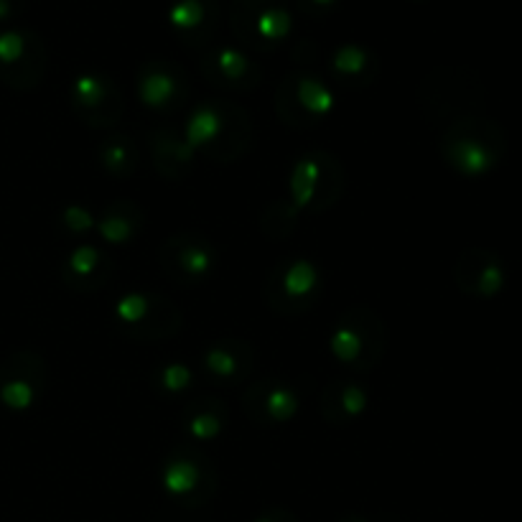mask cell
<instances>
[{"mask_svg": "<svg viewBox=\"0 0 522 522\" xmlns=\"http://www.w3.org/2000/svg\"><path fill=\"white\" fill-rule=\"evenodd\" d=\"M507 135L489 115H464L444 125L441 156L456 174L466 179L487 176L505 161Z\"/></svg>", "mask_w": 522, "mask_h": 522, "instance_id": "cell-1", "label": "cell"}, {"mask_svg": "<svg viewBox=\"0 0 522 522\" xmlns=\"http://www.w3.org/2000/svg\"><path fill=\"white\" fill-rule=\"evenodd\" d=\"M418 102L428 123H451L464 115L484 113L487 92L482 79L464 67H438L418 87Z\"/></svg>", "mask_w": 522, "mask_h": 522, "instance_id": "cell-2", "label": "cell"}, {"mask_svg": "<svg viewBox=\"0 0 522 522\" xmlns=\"http://www.w3.org/2000/svg\"><path fill=\"white\" fill-rule=\"evenodd\" d=\"M334 360L354 372H370L380 365L388 349V326L370 306L354 304L339 316L337 329L329 339Z\"/></svg>", "mask_w": 522, "mask_h": 522, "instance_id": "cell-3", "label": "cell"}, {"mask_svg": "<svg viewBox=\"0 0 522 522\" xmlns=\"http://www.w3.org/2000/svg\"><path fill=\"white\" fill-rule=\"evenodd\" d=\"M321 268L306 258L278 260L265 278L263 296L270 311L278 316H301L316 306L321 298Z\"/></svg>", "mask_w": 522, "mask_h": 522, "instance_id": "cell-4", "label": "cell"}, {"mask_svg": "<svg viewBox=\"0 0 522 522\" xmlns=\"http://www.w3.org/2000/svg\"><path fill=\"white\" fill-rule=\"evenodd\" d=\"M232 36L245 49L270 54L293 31V16L283 0H232Z\"/></svg>", "mask_w": 522, "mask_h": 522, "instance_id": "cell-5", "label": "cell"}, {"mask_svg": "<svg viewBox=\"0 0 522 522\" xmlns=\"http://www.w3.org/2000/svg\"><path fill=\"white\" fill-rule=\"evenodd\" d=\"M219 263V250L202 232H176L158 250V265L171 281L181 286H197L207 281Z\"/></svg>", "mask_w": 522, "mask_h": 522, "instance_id": "cell-6", "label": "cell"}, {"mask_svg": "<svg viewBox=\"0 0 522 522\" xmlns=\"http://www.w3.org/2000/svg\"><path fill=\"white\" fill-rule=\"evenodd\" d=\"M72 107L90 128H113L123 118L125 100L120 87L107 74H79L72 82Z\"/></svg>", "mask_w": 522, "mask_h": 522, "instance_id": "cell-7", "label": "cell"}, {"mask_svg": "<svg viewBox=\"0 0 522 522\" xmlns=\"http://www.w3.org/2000/svg\"><path fill=\"white\" fill-rule=\"evenodd\" d=\"M199 69L212 87L230 92H253L263 82V69L237 46H209L199 51Z\"/></svg>", "mask_w": 522, "mask_h": 522, "instance_id": "cell-8", "label": "cell"}, {"mask_svg": "<svg viewBox=\"0 0 522 522\" xmlns=\"http://www.w3.org/2000/svg\"><path fill=\"white\" fill-rule=\"evenodd\" d=\"M242 410L258 428H273L293 421L301 410V395L278 380H260L242 390Z\"/></svg>", "mask_w": 522, "mask_h": 522, "instance_id": "cell-9", "label": "cell"}, {"mask_svg": "<svg viewBox=\"0 0 522 522\" xmlns=\"http://www.w3.org/2000/svg\"><path fill=\"white\" fill-rule=\"evenodd\" d=\"M454 281L461 293L469 298H487L500 296L507 283V270L492 250L487 247H466L454 265Z\"/></svg>", "mask_w": 522, "mask_h": 522, "instance_id": "cell-10", "label": "cell"}, {"mask_svg": "<svg viewBox=\"0 0 522 522\" xmlns=\"http://www.w3.org/2000/svg\"><path fill=\"white\" fill-rule=\"evenodd\" d=\"M138 97L151 110H174L189 97L184 67L169 59H151L138 69Z\"/></svg>", "mask_w": 522, "mask_h": 522, "instance_id": "cell-11", "label": "cell"}, {"mask_svg": "<svg viewBox=\"0 0 522 522\" xmlns=\"http://www.w3.org/2000/svg\"><path fill=\"white\" fill-rule=\"evenodd\" d=\"M169 26L191 51L209 49L219 26V0H174Z\"/></svg>", "mask_w": 522, "mask_h": 522, "instance_id": "cell-12", "label": "cell"}, {"mask_svg": "<svg viewBox=\"0 0 522 522\" xmlns=\"http://www.w3.org/2000/svg\"><path fill=\"white\" fill-rule=\"evenodd\" d=\"M202 367L212 380L235 388L255 370V347L245 339H219L202 352Z\"/></svg>", "mask_w": 522, "mask_h": 522, "instance_id": "cell-13", "label": "cell"}, {"mask_svg": "<svg viewBox=\"0 0 522 522\" xmlns=\"http://www.w3.org/2000/svg\"><path fill=\"white\" fill-rule=\"evenodd\" d=\"M222 113V133L209 148H204V156L217 163H232L247 153L253 146V120L240 105L227 100H217Z\"/></svg>", "mask_w": 522, "mask_h": 522, "instance_id": "cell-14", "label": "cell"}, {"mask_svg": "<svg viewBox=\"0 0 522 522\" xmlns=\"http://www.w3.org/2000/svg\"><path fill=\"white\" fill-rule=\"evenodd\" d=\"M115 263L95 245H79L62 265V281L77 293H95L113 278Z\"/></svg>", "mask_w": 522, "mask_h": 522, "instance_id": "cell-15", "label": "cell"}, {"mask_svg": "<svg viewBox=\"0 0 522 522\" xmlns=\"http://www.w3.org/2000/svg\"><path fill=\"white\" fill-rule=\"evenodd\" d=\"M367 390L360 382L332 380L321 393V418L329 426H349L367 410Z\"/></svg>", "mask_w": 522, "mask_h": 522, "instance_id": "cell-16", "label": "cell"}, {"mask_svg": "<svg viewBox=\"0 0 522 522\" xmlns=\"http://www.w3.org/2000/svg\"><path fill=\"white\" fill-rule=\"evenodd\" d=\"M151 156L158 174L169 181H184L194 163V148L174 128H158L151 133Z\"/></svg>", "mask_w": 522, "mask_h": 522, "instance_id": "cell-17", "label": "cell"}, {"mask_svg": "<svg viewBox=\"0 0 522 522\" xmlns=\"http://www.w3.org/2000/svg\"><path fill=\"white\" fill-rule=\"evenodd\" d=\"M329 69L337 82L347 87H367L380 72V59L360 44H344L329 59Z\"/></svg>", "mask_w": 522, "mask_h": 522, "instance_id": "cell-18", "label": "cell"}, {"mask_svg": "<svg viewBox=\"0 0 522 522\" xmlns=\"http://www.w3.org/2000/svg\"><path fill=\"white\" fill-rule=\"evenodd\" d=\"M143 222H146V212L138 204L130 199H118L102 209L95 230L110 245H125L143 230Z\"/></svg>", "mask_w": 522, "mask_h": 522, "instance_id": "cell-19", "label": "cell"}, {"mask_svg": "<svg viewBox=\"0 0 522 522\" xmlns=\"http://www.w3.org/2000/svg\"><path fill=\"white\" fill-rule=\"evenodd\" d=\"M291 85L293 100H296L298 110H301L306 118L314 120L316 125L332 113L334 92L329 90V85H326L324 79L306 72V69H296V72H291Z\"/></svg>", "mask_w": 522, "mask_h": 522, "instance_id": "cell-20", "label": "cell"}, {"mask_svg": "<svg viewBox=\"0 0 522 522\" xmlns=\"http://www.w3.org/2000/svg\"><path fill=\"white\" fill-rule=\"evenodd\" d=\"M227 426L225 403L214 395H202L184 410V428L197 441H214Z\"/></svg>", "mask_w": 522, "mask_h": 522, "instance_id": "cell-21", "label": "cell"}, {"mask_svg": "<svg viewBox=\"0 0 522 522\" xmlns=\"http://www.w3.org/2000/svg\"><path fill=\"white\" fill-rule=\"evenodd\" d=\"M184 326V314L174 306L171 298L163 296L158 309L148 316L143 324L133 326V329H123V337L135 339V342H158V339H171L181 332Z\"/></svg>", "mask_w": 522, "mask_h": 522, "instance_id": "cell-22", "label": "cell"}, {"mask_svg": "<svg viewBox=\"0 0 522 522\" xmlns=\"http://www.w3.org/2000/svg\"><path fill=\"white\" fill-rule=\"evenodd\" d=\"M100 163L107 174L128 179V176H133L135 171H138V166H141L138 146L133 143V138H128V135L123 133L110 135L100 146Z\"/></svg>", "mask_w": 522, "mask_h": 522, "instance_id": "cell-23", "label": "cell"}, {"mask_svg": "<svg viewBox=\"0 0 522 522\" xmlns=\"http://www.w3.org/2000/svg\"><path fill=\"white\" fill-rule=\"evenodd\" d=\"M44 72H46V51L39 36L34 34L29 51H26V57H23L16 67L0 69V77H3V82L11 85L13 90L26 92V90H34L36 85H41Z\"/></svg>", "mask_w": 522, "mask_h": 522, "instance_id": "cell-24", "label": "cell"}, {"mask_svg": "<svg viewBox=\"0 0 522 522\" xmlns=\"http://www.w3.org/2000/svg\"><path fill=\"white\" fill-rule=\"evenodd\" d=\"M319 179H321V161L319 151L304 153L298 158L296 166H293L291 174V202L296 204V209H311L316 199V191H319Z\"/></svg>", "mask_w": 522, "mask_h": 522, "instance_id": "cell-25", "label": "cell"}, {"mask_svg": "<svg viewBox=\"0 0 522 522\" xmlns=\"http://www.w3.org/2000/svg\"><path fill=\"white\" fill-rule=\"evenodd\" d=\"M202 459V454H199ZM199 459H189L186 454H176L174 459L166 461L161 472V482L166 487V492L176 494V497H186V494H194L197 487L202 484V466Z\"/></svg>", "mask_w": 522, "mask_h": 522, "instance_id": "cell-26", "label": "cell"}, {"mask_svg": "<svg viewBox=\"0 0 522 522\" xmlns=\"http://www.w3.org/2000/svg\"><path fill=\"white\" fill-rule=\"evenodd\" d=\"M319 161H321L319 191H316V199L309 209V212L314 214L329 212V209L339 202V197H342L344 191V169L342 163H339V158L332 156V153L319 151Z\"/></svg>", "mask_w": 522, "mask_h": 522, "instance_id": "cell-27", "label": "cell"}, {"mask_svg": "<svg viewBox=\"0 0 522 522\" xmlns=\"http://www.w3.org/2000/svg\"><path fill=\"white\" fill-rule=\"evenodd\" d=\"M222 133V113H219L217 102H207V105L197 107V113L191 115L186 123L184 141L189 143L194 151H204L217 141V135Z\"/></svg>", "mask_w": 522, "mask_h": 522, "instance_id": "cell-28", "label": "cell"}, {"mask_svg": "<svg viewBox=\"0 0 522 522\" xmlns=\"http://www.w3.org/2000/svg\"><path fill=\"white\" fill-rule=\"evenodd\" d=\"M260 232L268 237L270 242H281L291 237V232L298 225V209L291 199H273L265 204L263 214H260Z\"/></svg>", "mask_w": 522, "mask_h": 522, "instance_id": "cell-29", "label": "cell"}, {"mask_svg": "<svg viewBox=\"0 0 522 522\" xmlns=\"http://www.w3.org/2000/svg\"><path fill=\"white\" fill-rule=\"evenodd\" d=\"M161 293H128L115 306V321H118V332L123 329H133V326L143 324L153 311L161 304Z\"/></svg>", "mask_w": 522, "mask_h": 522, "instance_id": "cell-30", "label": "cell"}, {"mask_svg": "<svg viewBox=\"0 0 522 522\" xmlns=\"http://www.w3.org/2000/svg\"><path fill=\"white\" fill-rule=\"evenodd\" d=\"M0 380H26L31 382L34 388L41 390V385H44L46 380L44 360L34 352L13 354L11 360L3 365V370H0Z\"/></svg>", "mask_w": 522, "mask_h": 522, "instance_id": "cell-31", "label": "cell"}, {"mask_svg": "<svg viewBox=\"0 0 522 522\" xmlns=\"http://www.w3.org/2000/svg\"><path fill=\"white\" fill-rule=\"evenodd\" d=\"M31 39H34L31 31H3L0 34V69L16 67L26 57Z\"/></svg>", "mask_w": 522, "mask_h": 522, "instance_id": "cell-32", "label": "cell"}, {"mask_svg": "<svg viewBox=\"0 0 522 522\" xmlns=\"http://www.w3.org/2000/svg\"><path fill=\"white\" fill-rule=\"evenodd\" d=\"M39 388L26 380H0V400L13 410H26L34 405Z\"/></svg>", "mask_w": 522, "mask_h": 522, "instance_id": "cell-33", "label": "cell"}, {"mask_svg": "<svg viewBox=\"0 0 522 522\" xmlns=\"http://www.w3.org/2000/svg\"><path fill=\"white\" fill-rule=\"evenodd\" d=\"M156 382L158 388H163L166 393H181V390H186L194 382V372L184 362H171V365L158 367Z\"/></svg>", "mask_w": 522, "mask_h": 522, "instance_id": "cell-34", "label": "cell"}, {"mask_svg": "<svg viewBox=\"0 0 522 522\" xmlns=\"http://www.w3.org/2000/svg\"><path fill=\"white\" fill-rule=\"evenodd\" d=\"M62 222L74 235H85V232H92L97 227V217L82 204H69L62 212Z\"/></svg>", "mask_w": 522, "mask_h": 522, "instance_id": "cell-35", "label": "cell"}, {"mask_svg": "<svg viewBox=\"0 0 522 522\" xmlns=\"http://www.w3.org/2000/svg\"><path fill=\"white\" fill-rule=\"evenodd\" d=\"M298 8L304 13H309V16H324V13L334 11V6H337L339 0H296Z\"/></svg>", "mask_w": 522, "mask_h": 522, "instance_id": "cell-36", "label": "cell"}, {"mask_svg": "<svg viewBox=\"0 0 522 522\" xmlns=\"http://www.w3.org/2000/svg\"><path fill=\"white\" fill-rule=\"evenodd\" d=\"M16 11V0H0V21H6Z\"/></svg>", "mask_w": 522, "mask_h": 522, "instance_id": "cell-37", "label": "cell"}, {"mask_svg": "<svg viewBox=\"0 0 522 522\" xmlns=\"http://www.w3.org/2000/svg\"><path fill=\"white\" fill-rule=\"evenodd\" d=\"M255 522H276V520H273V517H260V520H255Z\"/></svg>", "mask_w": 522, "mask_h": 522, "instance_id": "cell-38", "label": "cell"}, {"mask_svg": "<svg viewBox=\"0 0 522 522\" xmlns=\"http://www.w3.org/2000/svg\"><path fill=\"white\" fill-rule=\"evenodd\" d=\"M413 3H423V0H413Z\"/></svg>", "mask_w": 522, "mask_h": 522, "instance_id": "cell-39", "label": "cell"}, {"mask_svg": "<svg viewBox=\"0 0 522 522\" xmlns=\"http://www.w3.org/2000/svg\"><path fill=\"white\" fill-rule=\"evenodd\" d=\"M352 522H365V520H352Z\"/></svg>", "mask_w": 522, "mask_h": 522, "instance_id": "cell-40", "label": "cell"}]
</instances>
